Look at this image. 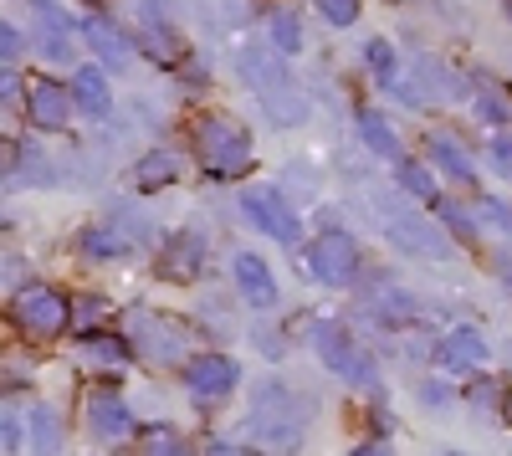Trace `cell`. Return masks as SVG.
Returning a JSON list of instances; mask_svg holds the SVG:
<instances>
[{
    "instance_id": "6da1fadb",
    "label": "cell",
    "mask_w": 512,
    "mask_h": 456,
    "mask_svg": "<svg viewBox=\"0 0 512 456\" xmlns=\"http://www.w3.org/2000/svg\"><path fill=\"white\" fill-rule=\"evenodd\" d=\"M195 154L216 175H246L251 170V139H246V129H236V123L221 118V113L195 118Z\"/></svg>"
},
{
    "instance_id": "7a4b0ae2",
    "label": "cell",
    "mask_w": 512,
    "mask_h": 456,
    "mask_svg": "<svg viewBox=\"0 0 512 456\" xmlns=\"http://www.w3.org/2000/svg\"><path fill=\"white\" fill-rule=\"evenodd\" d=\"M241 72H246V82L256 93H262L267 103H272V113H282L287 123H303V113H308V98L297 93V82H292V72L282 67V62H272L262 47H246L241 52Z\"/></svg>"
},
{
    "instance_id": "3957f363",
    "label": "cell",
    "mask_w": 512,
    "mask_h": 456,
    "mask_svg": "<svg viewBox=\"0 0 512 456\" xmlns=\"http://www.w3.org/2000/svg\"><path fill=\"white\" fill-rule=\"evenodd\" d=\"M303 421H308V410H303V400H297L292 390L262 385V395H256V410H251V431H256V436L292 446L297 436H303Z\"/></svg>"
},
{
    "instance_id": "277c9868",
    "label": "cell",
    "mask_w": 512,
    "mask_h": 456,
    "mask_svg": "<svg viewBox=\"0 0 512 456\" xmlns=\"http://www.w3.org/2000/svg\"><path fill=\"white\" fill-rule=\"evenodd\" d=\"M313 349L323 354V364L333 369V375H344L349 385H379V375H374V364L364 359V349L349 339V328H338V323H318L313 328Z\"/></svg>"
},
{
    "instance_id": "5b68a950",
    "label": "cell",
    "mask_w": 512,
    "mask_h": 456,
    "mask_svg": "<svg viewBox=\"0 0 512 456\" xmlns=\"http://www.w3.org/2000/svg\"><path fill=\"white\" fill-rule=\"evenodd\" d=\"M308 267H313V277L328 282V287H349V282L359 277V246H354V236H349V231H323V236L308 246Z\"/></svg>"
},
{
    "instance_id": "8992f818",
    "label": "cell",
    "mask_w": 512,
    "mask_h": 456,
    "mask_svg": "<svg viewBox=\"0 0 512 456\" xmlns=\"http://www.w3.org/2000/svg\"><path fill=\"white\" fill-rule=\"evenodd\" d=\"M246 216L256 221V231H267V236H277V241H297L303 236V221H297V211L282 200V190H246Z\"/></svg>"
},
{
    "instance_id": "52a82bcc",
    "label": "cell",
    "mask_w": 512,
    "mask_h": 456,
    "mask_svg": "<svg viewBox=\"0 0 512 456\" xmlns=\"http://www.w3.org/2000/svg\"><path fill=\"white\" fill-rule=\"evenodd\" d=\"M379 211H384V221H390V236H395L400 246H410V252H420V257H451V241H446L441 231H431L420 216H405L390 195H379Z\"/></svg>"
},
{
    "instance_id": "ba28073f",
    "label": "cell",
    "mask_w": 512,
    "mask_h": 456,
    "mask_svg": "<svg viewBox=\"0 0 512 456\" xmlns=\"http://www.w3.org/2000/svg\"><path fill=\"white\" fill-rule=\"evenodd\" d=\"M16 323L31 339H52V334L67 328V303L57 293H47V287H31V293L16 298Z\"/></svg>"
},
{
    "instance_id": "9c48e42d",
    "label": "cell",
    "mask_w": 512,
    "mask_h": 456,
    "mask_svg": "<svg viewBox=\"0 0 512 456\" xmlns=\"http://www.w3.org/2000/svg\"><path fill=\"white\" fill-rule=\"evenodd\" d=\"M185 385L195 395V405H221L231 390H236V364L226 354H200L190 369H185Z\"/></svg>"
},
{
    "instance_id": "30bf717a",
    "label": "cell",
    "mask_w": 512,
    "mask_h": 456,
    "mask_svg": "<svg viewBox=\"0 0 512 456\" xmlns=\"http://www.w3.org/2000/svg\"><path fill=\"white\" fill-rule=\"evenodd\" d=\"M88 436H98L103 446L134 436V416H128V405L118 395H108V390H93L88 395Z\"/></svg>"
},
{
    "instance_id": "8fae6325",
    "label": "cell",
    "mask_w": 512,
    "mask_h": 456,
    "mask_svg": "<svg viewBox=\"0 0 512 456\" xmlns=\"http://www.w3.org/2000/svg\"><path fill=\"white\" fill-rule=\"evenodd\" d=\"M26 108H31V118L41 123V129H67V123H72V108H77V98H72V88H62V82H52V77H36V82H31V98H26Z\"/></svg>"
},
{
    "instance_id": "7c38bea8",
    "label": "cell",
    "mask_w": 512,
    "mask_h": 456,
    "mask_svg": "<svg viewBox=\"0 0 512 456\" xmlns=\"http://www.w3.org/2000/svg\"><path fill=\"white\" fill-rule=\"evenodd\" d=\"M236 287L251 308H262V313L277 308V277L267 272V262L256 252H236Z\"/></svg>"
},
{
    "instance_id": "4fadbf2b",
    "label": "cell",
    "mask_w": 512,
    "mask_h": 456,
    "mask_svg": "<svg viewBox=\"0 0 512 456\" xmlns=\"http://www.w3.org/2000/svg\"><path fill=\"white\" fill-rule=\"evenodd\" d=\"M82 36H88V47L103 57V67L123 72L128 62H134V47H128V36H123L118 26H108L103 16H88V21H82Z\"/></svg>"
},
{
    "instance_id": "5bb4252c",
    "label": "cell",
    "mask_w": 512,
    "mask_h": 456,
    "mask_svg": "<svg viewBox=\"0 0 512 456\" xmlns=\"http://www.w3.org/2000/svg\"><path fill=\"white\" fill-rule=\"evenodd\" d=\"M441 364L446 369H477L482 359H487V339L482 334H472V328H456V334H446L441 339Z\"/></svg>"
},
{
    "instance_id": "9a60e30c",
    "label": "cell",
    "mask_w": 512,
    "mask_h": 456,
    "mask_svg": "<svg viewBox=\"0 0 512 456\" xmlns=\"http://www.w3.org/2000/svg\"><path fill=\"white\" fill-rule=\"evenodd\" d=\"M72 98L82 103V113H93V118H103L113 103H108V77H103V67H77L72 72Z\"/></svg>"
},
{
    "instance_id": "2e32d148",
    "label": "cell",
    "mask_w": 512,
    "mask_h": 456,
    "mask_svg": "<svg viewBox=\"0 0 512 456\" xmlns=\"http://www.w3.org/2000/svg\"><path fill=\"white\" fill-rule=\"evenodd\" d=\"M431 164H436V170H446L451 180H461V185H472V180H477L472 159H466V154H461V144H456V139H446V134H436V139H431Z\"/></svg>"
},
{
    "instance_id": "e0dca14e",
    "label": "cell",
    "mask_w": 512,
    "mask_h": 456,
    "mask_svg": "<svg viewBox=\"0 0 512 456\" xmlns=\"http://www.w3.org/2000/svg\"><path fill=\"white\" fill-rule=\"evenodd\" d=\"M200 257H205V241L195 231H185V236H175V246H169V257L159 262V272L164 277H185V272L200 267Z\"/></svg>"
},
{
    "instance_id": "ac0fdd59",
    "label": "cell",
    "mask_w": 512,
    "mask_h": 456,
    "mask_svg": "<svg viewBox=\"0 0 512 456\" xmlns=\"http://www.w3.org/2000/svg\"><path fill=\"white\" fill-rule=\"evenodd\" d=\"M359 139H364L379 159H395V164H400V139H395V129H390L379 113H359Z\"/></svg>"
},
{
    "instance_id": "d6986e66",
    "label": "cell",
    "mask_w": 512,
    "mask_h": 456,
    "mask_svg": "<svg viewBox=\"0 0 512 456\" xmlns=\"http://www.w3.org/2000/svg\"><path fill=\"white\" fill-rule=\"evenodd\" d=\"M26 431H31V441L36 446H62V421H57V410H47V405H31L26 410Z\"/></svg>"
},
{
    "instance_id": "ffe728a7",
    "label": "cell",
    "mask_w": 512,
    "mask_h": 456,
    "mask_svg": "<svg viewBox=\"0 0 512 456\" xmlns=\"http://www.w3.org/2000/svg\"><path fill=\"white\" fill-rule=\"evenodd\" d=\"M272 47L277 52H303V26H297V11H287V6L272 11Z\"/></svg>"
},
{
    "instance_id": "44dd1931",
    "label": "cell",
    "mask_w": 512,
    "mask_h": 456,
    "mask_svg": "<svg viewBox=\"0 0 512 456\" xmlns=\"http://www.w3.org/2000/svg\"><path fill=\"white\" fill-rule=\"evenodd\" d=\"M175 175H180V159H169V154H149V159L139 164V170H134V180H139V185H169Z\"/></svg>"
},
{
    "instance_id": "7402d4cb",
    "label": "cell",
    "mask_w": 512,
    "mask_h": 456,
    "mask_svg": "<svg viewBox=\"0 0 512 456\" xmlns=\"http://www.w3.org/2000/svg\"><path fill=\"white\" fill-rule=\"evenodd\" d=\"M400 185H405L415 200H436V180H431V170H425V164H415V159H400Z\"/></svg>"
},
{
    "instance_id": "603a6c76",
    "label": "cell",
    "mask_w": 512,
    "mask_h": 456,
    "mask_svg": "<svg viewBox=\"0 0 512 456\" xmlns=\"http://www.w3.org/2000/svg\"><path fill=\"white\" fill-rule=\"evenodd\" d=\"M318 6V16L333 26V31H349L354 21H359V0H313Z\"/></svg>"
},
{
    "instance_id": "cb8c5ba5",
    "label": "cell",
    "mask_w": 512,
    "mask_h": 456,
    "mask_svg": "<svg viewBox=\"0 0 512 456\" xmlns=\"http://www.w3.org/2000/svg\"><path fill=\"white\" fill-rule=\"evenodd\" d=\"M369 67H374V77L384 82V88H400V77H395V52H390V41H369Z\"/></svg>"
},
{
    "instance_id": "d4e9b609",
    "label": "cell",
    "mask_w": 512,
    "mask_h": 456,
    "mask_svg": "<svg viewBox=\"0 0 512 456\" xmlns=\"http://www.w3.org/2000/svg\"><path fill=\"white\" fill-rule=\"evenodd\" d=\"M82 344H88V354H93V359H103V364H128V344H123V339H108V334H88Z\"/></svg>"
},
{
    "instance_id": "484cf974",
    "label": "cell",
    "mask_w": 512,
    "mask_h": 456,
    "mask_svg": "<svg viewBox=\"0 0 512 456\" xmlns=\"http://www.w3.org/2000/svg\"><path fill=\"white\" fill-rule=\"evenodd\" d=\"M477 211H482V221H492L502 236H512V211H507L502 200H477Z\"/></svg>"
},
{
    "instance_id": "4316f807",
    "label": "cell",
    "mask_w": 512,
    "mask_h": 456,
    "mask_svg": "<svg viewBox=\"0 0 512 456\" xmlns=\"http://www.w3.org/2000/svg\"><path fill=\"white\" fill-rule=\"evenodd\" d=\"M492 164L502 180H512V139H492Z\"/></svg>"
},
{
    "instance_id": "83f0119b",
    "label": "cell",
    "mask_w": 512,
    "mask_h": 456,
    "mask_svg": "<svg viewBox=\"0 0 512 456\" xmlns=\"http://www.w3.org/2000/svg\"><path fill=\"white\" fill-rule=\"evenodd\" d=\"M16 57H21V36L16 26H6V67H16Z\"/></svg>"
},
{
    "instance_id": "f1b7e54d",
    "label": "cell",
    "mask_w": 512,
    "mask_h": 456,
    "mask_svg": "<svg viewBox=\"0 0 512 456\" xmlns=\"http://www.w3.org/2000/svg\"><path fill=\"white\" fill-rule=\"evenodd\" d=\"M159 6H164V0H159Z\"/></svg>"
}]
</instances>
